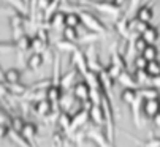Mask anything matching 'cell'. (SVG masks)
I'll list each match as a JSON object with an SVG mask.
<instances>
[{
	"instance_id": "6da1fadb",
	"label": "cell",
	"mask_w": 160,
	"mask_h": 147,
	"mask_svg": "<svg viewBox=\"0 0 160 147\" xmlns=\"http://www.w3.org/2000/svg\"><path fill=\"white\" fill-rule=\"evenodd\" d=\"M79 3L84 7H90L103 16L112 17L114 21H118L121 16V8H118L111 0H79Z\"/></svg>"
},
{
	"instance_id": "7a4b0ae2",
	"label": "cell",
	"mask_w": 160,
	"mask_h": 147,
	"mask_svg": "<svg viewBox=\"0 0 160 147\" xmlns=\"http://www.w3.org/2000/svg\"><path fill=\"white\" fill-rule=\"evenodd\" d=\"M76 13H78L79 17H81V26H84L87 32H92V33H95V35H98V37L108 33V27L105 26V24H103L95 14L89 13V11H86V10H79V11H76Z\"/></svg>"
},
{
	"instance_id": "3957f363",
	"label": "cell",
	"mask_w": 160,
	"mask_h": 147,
	"mask_svg": "<svg viewBox=\"0 0 160 147\" xmlns=\"http://www.w3.org/2000/svg\"><path fill=\"white\" fill-rule=\"evenodd\" d=\"M102 109H103V117H105V136L106 139L112 144L114 142V112H112V105H111V98L108 93L103 95L102 98Z\"/></svg>"
},
{
	"instance_id": "277c9868",
	"label": "cell",
	"mask_w": 160,
	"mask_h": 147,
	"mask_svg": "<svg viewBox=\"0 0 160 147\" xmlns=\"http://www.w3.org/2000/svg\"><path fill=\"white\" fill-rule=\"evenodd\" d=\"M87 122H89V111L81 108L78 112H75L72 115V124H70V133H68V136H73L76 131L82 130Z\"/></svg>"
},
{
	"instance_id": "5b68a950",
	"label": "cell",
	"mask_w": 160,
	"mask_h": 147,
	"mask_svg": "<svg viewBox=\"0 0 160 147\" xmlns=\"http://www.w3.org/2000/svg\"><path fill=\"white\" fill-rule=\"evenodd\" d=\"M70 63H72V66H73V70H76L79 75H86V73L89 71V68H87V60H86V56H84V51L82 49H76V51H73L72 54H70Z\"/></svg>"
},
{
	"instance_id": "8992f818",
	"label": "cell",
	"mask_w": 160,
	"mask_h": 147,
	"mask_svg": "<svg viewBox=\"0 0 160 147\" xmlns=\"http://www.w3.org/2000/svg\"><path fill=\"white\" fill-rule=\"evenodd\" d=\"M62 93H63V90L59 86H54V84H51L46 89V100L52 106V111H60L59 109V101H60V98H62Z\"/></svg>"
},
{
	"instance_id": "52a82bcc",
	"label": "cell",
	"mask_w": 160,
	"mask_h": 147,
	"mask_svg": "<svg viewBox=\"0 0 160 147\" xmlns=\"http://www.w3.org/2000/svg\"><path fill=\"white\" fill-rule=\"evenodd\" d=\"M160 112V98L157 100H146L141 103V114L146 119H154Z\"/></svg>"
},
{
	"instance_id": "ba28073f",
	"label": "cell",
	"mask_w": 160,
	"mask_h": 147,
	"mask_svg": "<svg viewBox=\"0 0 160 147\" xmlns=\"http://www.w3.org/2000/svg\"><path fill=\"white\" fill-rule=\"evenodd\" d=\"M76 75H78V71L76 70H68L65 75H62L60 76V79H59V87L63 90V92H72V89H73V86L76 84Z\"/></svg>"
},
{
	"instance_id": "9c48e42d",
	"label": "cell",
	"mask_w": 160,
	"mask_h": 147,
	"mask_svg": "<svg viewBox=\"0 0 160 147\" xmlns=\"http://www.w3.org/2000/svg\"><path fill=\"white\" fill-rule=\"evenodd\" d=\"M30 111L33 114H37L38 117L46 119L52 112V106L49 105L48 100H41V101H37V103H30Z\"/></svg>"
},
{
	"instance_id": "30bf717a",
	"label": "cell",
	"mask_w": 160,
	"mask_h": 147,
	"mask_svg": "<svg viewBox=\"0 0 160 147\" xmlns=\"http://www.w3.org/2000/svg\"><path fill=\"white\" fill-rule=\"evenodd\" d=\"M89 90H90L89 86L84 81H79L73 86L72 93L75 96V100H78L79 103H86V101H89Z\"/></svg>"
},
{
	"instance_id": "8fae6325",
	"label": "cell",
	"mask_w": 160,
	"mask_h": 147,
	"mask_svg": "<svg viewBox=\"0 0 160 147\" xmlns=\"http://www.w3.org/2000/svg\"><path fill=\"white\" fill-rule=\"evenodd\" d=\"M56 124H57V131L63 133V135L68 138V133H70V124H72V115L60 111L59 115H57Z\"/></svg>"
},
{
	"instance_id": "7c38bea8",
	"label": "cell",
	"mask_w": 160,
	"mask_h": 147,
	"mask_svg": "<svg viewBox=\"0 0 160 147\" xmlns=\"http://www.w3.org/2000/svg\"><path fill=\"white\" fill-rule=\"evenodd\" d=\"M136 96L140 98L141 101H146V100H157L160 98V92L151 86H146V87H138L136 89Z\"/></svg>"
},
{
	"instance_id": "4fadbf2b",
	"label": "cell",
	"mask_w": 160,
	"mask_h": 147,
	"mask_svg": "<svg viewBox=\"0 0 160 147\" xmlns=\"http://www.w3.org/2000/svg\"><path fill=\"white\" fill-rule=\"evenodd\" d=\"M19 135L24 138L27 142L35 144L33 141H35V138H37V135H38V125H35L33 122H26L24 128H22V131H21Z\"/></svg>"
},
{
	"instance_id": "5bb4252c",
	"label": "cell",
	"mask_w": 160,
	"mask_h": 147,
	"mask_svg": "<svg viewBox=\"0 0 160 147\" xmlns=\"http://www.w3.org/2000/svg\"><path fill=\"white\" fill-rule=\"evenodd\" d=\"M135 17L138 19V21H141V22H144V24H149L152 21V17H154V8H152V5H143V7H140L138 10H136Z\"/></svg>"
},
{
	"instance_id": "9a60e30c",
	"label": "cell",
	"mask_w": 160,
	"mask_h": 147,
	"mask_svg": "<svg viewBox=\"0 0 160 147\" xmlns=\"http://www.w3.org/2000/svg\"><path fill=\"white\" fill-rule=\"evenodd\" d=\"M89 120L92 122L95 127H102L105 124L102 106H90V109H89Z\"/></svg>"
},
{
	"instance_id": "2e32d148",
	"label": "cell",
	"mask_w": 160,
	"mask_h": 147,
	"mask_svg": "<svg viewBox=\"0 0 160 147\" xmlns=\"http://www.w3.org/2000/svg\"><path fill=\"white\" fill-rule=\"evenodd\" d=\"M21 76H22L21 70H18V68H8V70L3 71V82L7 86L18 84V82H21Z\"/></svg>"
},
{
	"instance_id": "e0dca14e",
	"label": "cell",
	"mask_w": 160,
	"mask_h": 147,
	"mask_svg": "<svg viewBox=\"0 0 160 147\" xmlns=\"http://www.w3.org/2000/svg\"><path fill=\"white\" fill-rule=\"evenodd\" d=\"M116 81L122 86V89H138V86H136V81H135L133 75H132V73H128L127 70L121 73L119 78H118Z\"/></svg>"
},
{
	"instance_id": "ac0fdd59",
	"label": "cell",
	"mask_w": 160,
	"mask_h": 147,
	"mask_svg": "<svg viewBox=\"0 0 160 147\" xmlns=\"http://www.w3.org/2000/svg\"><path fill=\"white\" fill-rule=\"evenodd\" d=\"M65 11L60 8V10H57L54 14H52V17L49 19V27L51 29H56V30H60L62 27H65Z\"/></svg>"
},
{
	"instance_id": "d6986e66",
	"label": "cell",
	"mask_w": 160,
	"mask_h": 147,
	"mask_svg": "<svg viewBox=\"0 0 160 147\" xmlns=\"http://www.w3.org/2000/svg\"><path fill=\"white\" fill-rule=\"evenodd\" d=\"M148 26H149V24H144V22L138 21L136 17L128 19V30H130V35H136V37H140V35L146 30V27H148Z\"/></svg>"
},
{
	"instance_id": "ffe728a7",
	"label": "cell",
	"mask_w": 160,
	"mask_h": 147,
	"mask_svg": "<svg viewBox=\"0 0 160 147\" xmlns=\"http://www.w3.org/2000/svg\"><path fill=\"white\" fill-rule=\"evenodd\" d=\"M114 27H116V32L122 37V38H125V41L127 40H130V30H128V19H125V17H119L118 21H116V24H114Z\"/></svg>"
},
{
	"instance_id": "44dd1931",
	"label": "cell",
	"mask_w": 160,
	"mask_h": 147,
	"mask_svg": "<svg viewBox=\"0 0 160 147\" xmlns=\"http://www.w3.org/2000/svg\"><path fill=\"white\" fill-rule=\"evenodd\" d=\"M8 92H10V96H14V98H24L26 93L29 92V86H24L22 82H18V84H11L8 86Z\"/></svg>"
},
{
	"instance_id": "7402d4cb",
	"label": "cell",
	"mask_w": 160,
	"mask_h": 147,
	"mask_svg": "<svg viewBox=\"0 0 160 147\" xmlns=\"http://www.w3.org/2000/svg\"><path fill=\"white\" fill-rule=\"evenodd\" d=\"M140 37H141L148 44H155L160 35H158V30H157L154 26H148V27H146V30H144Z\"/></svg>"
},
{
	"instance_id": "603a6c76",
	"label": "cell",
	"mask_w": 160,
	"mask_h": 147,
	"mask_svg": "<svg viewBox=\"0 0 160 147\" xmlns=\"http://www.w3.org/2000/svg\"><path fill=\"white\" fill-rule=\"evenodd\" d=\"M43 63H44V57H43V54H30L29 56V59H27V66H29V70H32V71H37V70H40L41 66H43Z\"/></svg>"
},
{
	"instance_id": "cb8c5ba5",
	"label": "cell",
	"mask_w": 160,
	"mask_h": 147,
	"mask_svg": "<svg viewBox=\"0 0 160 147\" xmlns=\"http://www.w3.org/2000/svg\"><path fill=\"white\" fill-rule=\"evenodd\" d=\"M46 49H48V44L43 43L37 35L30 37V51H32L33 54H43Z\"/></svg>"
},
{
	"instance_id": "d4e9b609",
	"label": "cell",
	"mask_w": 160,
	"mask_h": 147,
	"mask_svg": "<svg viewBox=\"0 0 160 147\" xmlns=\"http://www.w3.org/2000/svg\"><path fill=\"white\" fill-rule=\"evenodd\" d=\"M121 101L132 106L136 101V89H122L121 90Z\"/></svg>"
},
{
	"instance_id": "484cf974",
	"label": "cell",
	"mask_w": 160,
	"mask_h": 147,
	"mask_svg": "<svg viewBox=\"0 0 160 147\" xmlns=\"http://www.w3.org/2000/svg\"><path fill=\"white\" fill-rule=\"evenodd\" d=\"M65 27H70V29H79L81 27V17L76 11L65 14Z\"/></svg>"
},
{
	"instance_id": "4316f807",
	"label": "cell",
	"mask_w": 160,
	"mask_h": 147,
	"mask_svg": "<svg viewBox=\"0 0 160 147\" xmlns=\"http://www.w3.org/2000/svg\"><path fill=\"white\" fill-rule=\"evenodd\" d=\"M26 125V120L22 115H11V122H10V131L14 133H21L22 128Z\"/></svg>"
},
{
	"instance_id": "83f0119b",
	"label": "cell",
	"mask_w": 160,
	"mask_h": 147,
	"mask_svg": "<svg viewBox=\"0 0 160 147\" xmlns=\"http://www.w3.org/2000/svg\"><path fill=\"white\" fill-rule=\"evenodd\" d=\"M56 49L57 51H60V52H68V54H72L73 51H76L78 49V46L75 44V43H70V41H67V40H59L57 43H56Z\"/></svg>"
},
{
	"instance_id": "f1b7e54d",
	"label": "cell",
	"mask_w": 160,
	"mask_h": 147,
	"mask_svg": "<svg viewBox=\"0 0 160 147\" xmlns=\"http://www.w3.org/2000/svg\"><path fill=\"white\" fill-rule=\"evenodd\" d=\"M62 38L67 40V41H70V43H78L79 41V32L78 29H70V27H63L62 30Z\"/></svg>"
},
{
	"instance_id": "f546056e",
	"label": "cell",
	"mask_w": 160,
	"mask_h": 147,
	"mask_svg": "<svg viewBox=\"0 0 160 147\" xmlns=\"http://www.w3.org/2000/svg\"><path fill=\"white\" fill-rule=\"evenodd\" d=\"M133 78H135L136 86H138V87H146V86H149V76H148V73H146L144 70H135Z\"/></svg>"
},
{
	"instance_id": "4dcf8cb0",
	"label": "cell",
	"mask_w": 160,
	"mask_h": 147,
	"mask_svg": "<svg viewBox=\"0 0 160 147\" xmlns=\"http://www.w3.org/2000/svg\"><path fill=\"white\" fill-rule=\"evenodd\" d=\"M16 44V49L19 52H26V51H30V37L26 33V35H22L21 38H18L14 41Z\"/></svg>"
},
{
	"instance_id": "1f68e13d",
	"label": "cell",
	"mask_w": 160,
	"mask_h": 147,
	"mask_svg": "<svg viewBox=\"0 0 160 147\" xmlns=\"http://www.w3.org/2000/svg\"><path fill=\"white\" fill-rule=\"evenodd\" d=\"M141 56L148 60V62H152V60H157L158 57V47L155 44H148L146 49L141 52Z\"/></svg>"
},
{
	"instance_id": "d6a6232c",
	"label": "cell",
	"mask_w": 160,
	"mask_h": 147,
	"mask_svg": "<svg viewBox=\"0 0 160 147\" xmlns=\"http://www.w3.org/2000/svg\"><path fill=\"white\" fill-rule=\"evenodd\" d=\"M51 84H52L51 78H44V79H40V81L33 82L32 86H29V90H32V92H44Z\"/></svg>"
},
{
	"instance_id": "836d02e7",
	"label": "cell",
	"mask_w": 160,
	"mask_h": 147,
	"mask_svg": "<svg viewBox=\"0 0 160 147\" xmlns=\"http://www.w3.org/2000/svg\"><path fill=\"white\" fill-rule=\"evenodd\" d=\"M148 76L149 78H154V76H158L160 75V60H152V62H148L146 65V70Z\"/></svg>"
},
{
	"instance_id": "e575fe53",
	"label": "cell",
	"mask_w": 160,
	"mask_h": 147,
	"mask_svg": "<svg viewBox=\"0 0 160 147\" xmlns=\"http://www.w3.org/2000/svg\"><path fill=\"white\" fill-rule=\"evenodd\" d=\"M3 2H7L8 5H11L14 10H16V13H21V14H27V5L22 2V0H3Z\"/></svg>"
},
{
	"instance_id": "d590c367",
	"label": "cell",
	"mask_w": 160,
	"mask_h": 147,
	"mask_svg": "<svg viewBox=\"0 0 160 147\" xmlns=\"http://www.w3.org/2000/svg\"><path fill=\"white\" fill-rule=\"evenodd\" d=\"M105 71H106V75L114 81V82H116V79L119 78V75H121V73H122V70L119 68V66H116V65H112V63H109L108 66H105Z\"/></svg>"
},
{
	"instance_id": "8d00e7d4",
	"label": "cell",
	"mask_w": 160,
	"mask_h": 147,
	"mask_svg": "<svg viewBox=\"0 0 160 147\" xmlns=\"http://www.w3.org/2000/svg\"><path fill=\"white\" fill-rule=\"evenodd\" d=\"M146 65H148V60L141 54H136L133 57V66H135V70H146Z\"/></svg>"
},
{
	"instance_id": "74e56055",
	"label": "cell",
	"mask_w": 160,
	"mask_h": 147,
	"mask_svg": "<svg viewBox=\"0 0 160 147\" xmlns=\"http://www.w3.org/2000/svg\"><path fill=\"white\" fill-rule=\"evenodd\" d=\"M146 46H148V43H146L141 37H136V38L133 40V47H135V52H136V54H141L144 49H146Z\"/></svg>"
},
{
	"instance_id": "f35d334b",
	"label": "cell",
	"mask_w": 160,
	"mask_h": 147,
	"mask_svg": "<svg viewBox=\"0 0 160 147\" xmlns=\"http://www.w3.org/2000/svg\"><path fill=\"white\" fill-rule=\"evenodd\" d=\"M10 122H11V115L5 109L0 108V125H5V127L10 128Z\"/></svg>"
},
{
	"instance_id": "ab89813d",
	"label": "cell",
	"mask_w": 160,
	"mask_h": 147,
	"mask_svg": "<svg viewBox=\"0 0 160 147\" xmlns=\"http://www.w3.org/2000/svg\"><path fill=\"white\" fill-rule=\"evenodd\" d=\"M10 98V92H8V86L3 82V81H0V101H5Z\"/></svg>"
},
{
	"instance_id": "60d3db41",
	"label": "cell",
	"mask_w": 160,
	"mask_h": 147,
	"mask_svg": "<svg viewBox=\"0 0 160 147\" xmlns=\"http://www.w3.org/2000/svg\"><path fill=\"white\" fill-rule=\"evenodd\" d=\"M149 86L160 90V75L158 76H154V78H149Z\"/></svg>"
},
{
	"instance_id": "b9f144b4",
	"label": "cell",
	"mask_w": 160,
	"mask_h": 147,
	"mask_svg": "<svg viewBox=\"0 0 160 147\" xmlns=\"http://www.w3.org/2000/svg\"><path fill=\"white\" fill-rule=\"evenodd\" d=\"M144 147H160V138H152V139H149V141L144 144Z\"/></svg>"
},
{
	"instance_id": "7bdbcfd3",
	"label": "cell",
	"mask_w": 160,
	"mask_h": 147,
	"mask_svg": "<svg viewBox=\"0 0 160 147\" xmlns=\"http://www.w3.org/2000/svg\"><path fill=\"white\" fill-rule=\"evenodd\" d=\"M8 133H10V128L5 127V125H0V139H5L8 138Z\"/></svg>"
},
{
	"instance_id": "ee69618b",
	"label": "cell",
	"mask_w": 160,
	"mask_h": 147,
	"mask_svg": "<svg viewBox=\"0 0 160 147\" xmlns=\"http://www.w3.org/2000/svg\"><path fill=\"white\" fill-rule=\"evenodd\" d=\"M152 122H154V125H155L157 128H160V112H158V114L152 119Z\"/></svg>"
},
{
	"instance_id": "f6af8a7d",
	"label": "cell",
	"mask_w": 160,
	"mask_h": 147,
	"mask_svg": "<svg viewBox=\"0 0 160 147\" xmlns=\"http://www.w3.org/2000/svg\"><path fill=\"white\" fill-rule=\"evenodd\" d=\"M111 2H112L114 5H116L118 8H121V7H122V5H124L125 2H127V0H111Z\"/></svg>"
},
{
	"instance_id": "bcb514c9",
	"label": "cell",
	"mask_w": 160,
	"mask_h": 147,
	"mask_svg": "<svg viewBox=\"0 0 160 147\" xmlns=\"http://www.w3.org/2000/svg\"><path fill=\"white\" fill-rule=\"evenodd\" d=\"M0 81H3V70L0 68Z\"/></svg>"
},
{
	"instance_id": "7dc6e473",
	"label": "cell",
	"mask_w": 160,
	"mask_h": 147,
	"mask_svg": "<svg viewBox=\"0 0 160 147\" xmlns=\"http://www.w3.org/2000/svg\"><path fill=\"white\" fill-rule=\"evenodd\" d=\"M22 2H24V3H26V5H27V7H29V5H30V0H22Z\"/></svg>"
}]
</instances>
